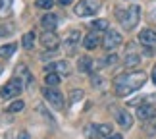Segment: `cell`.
<instances>
[{
	"label": "cell",
	"mask_w": 156,
	"mask_h": 139,
	"mask_svg": "<svg viewBox=\"0 0 156 139\" xmlns=\"http://www.w3.org/2000/svg\"><path fill=\"white\" fill-rule=\"evenodd\" d=\"M0 74H2V66H0Z\"/></svg>",
	"instance_id": "d6a6232c"
},
{
	"label": "cell",
	"mask_w": 156,
	"mask_h": 139,
	"mask_svg": "<svg viewBox=\"0 0 156 139\" xmlns=\"http://www.w3.org/2000/svg\"><path fill=\"white\" fill-rule=\"evenodd\" d=\"M79 39H81V33L79 31H71L68 37H66V48H75V45L79 43Z\"/></svg>",
	"instance_id": "9a60e30c"
},
{
	"label": "cell",
	"mask_w": 156,
	"mask_h": 139,
	"mask_svg": "<svg viewBox=\"0 0 156 139\" xmlns=\"http://www.w3.org/2000/svg\"><path fill=\"white\" fill-rule=\"evenodd\" d=\"M23 87H25V83H23L20 77H14V79H10V83H6V85L0 89V97H4V99H12V97L20 95Z\"/></svg>",
	"instance_id": "277c9868"
},
{
	"label": "cell",
	"mask_w": 156,
	"mask_h": 139,
	"mask_svg": "<svg viewBox=\"0 0 156 139\" xmlns=\"http://www.w3.org/2000/svg\"><path fill=\"white\" fill-rule=\"evenodd\" d=\"M139 41L145 46H156V31H152V29H143L139 33Z\"/></svg>",
	"instance_id": "30bf717a"
},
{
	"label": "cell",
	"mask_w": 156,
	"mask_h": 139,
	"mask_svg": "<svg viewBox=\"0 0 156 139\" xmlns=\"http://www.w3.org/2000/svg\"><path fill=\"white\" fill-rule=\"evenodd\" d=\"M145 83H147L145 71H129V74L118 75L116 81H114V87H116V93L119 97H125V95L135 93L137 89H141Z\"/></svg>",
	"instance_id": "6da1fadb"
},
{
	"label": "cell",
	"mask_w": 156,
	"mask_h": 139,
	"mask_svg": "<svg viewBox=\"0 0 156 139\" xmlns=\"http://www.w3.org/2000/svg\"><path fill=\"white\" fill-rule=\"evenodd\" d=\"M43 95H44V99L48 101L54 108H62V106H64V97H62V93H60L58 89H54V87H44V89H43Z\"/></svg>",
	"instance_id": "5b68a950"
},
{
	"label": "cell",
	"mask_w": 156,
	"mask_h": 139,
	"mask_svg": "<svg viewBox=\"0 0 156 139\" xmlns=\"http://www.w3.org/2000/svg\"><path fill=\"white\" fill-rule=\"evenodd\" d=\"M12 12V0H0V17L10 16Z\"/></svg>",
	"instance_id": "ac0fdd59"
},
{
	"label": "cell",
	"mask_w": 156,
	"mask_h": 139,
	"mask_svg": "<svg viewBox=\"0 0 156 139\" xmlns=\"http://www.w3.org/2000/svg\"><path fill=\"white\" fill-rule=\"evenodd\" d=\"M139 17H141V8L139 6H129V8L118 12V20L122 21L123 29H127V31H131V29L139 23Z\"/></svg>",
	"instance_id": "7a4b0ae2"
},
{
	"label": "cell",
	"mask_w": 156,
	"mask_h": 139,
	"mask_svg": "<svg viewBox=\"0 0 156 139\" xmlns=\"http://www.w3.org/2000/svg\"><path fill=\"white\" fill-rule=\"evenodd\" d=\"M152 79H154V83H156V66H154V70H152Z\"/></svg>",
	"instance_id": "4dcf8cb0"
},
{
	"label": "cell",
	"mask_w": 156,
	"mask_h": 139,
	"mask_svg": "<svg viewBox=\"0 0 156 139\" xmlns=\"http://www.w3.org/2000/svg\"><path fill=\"white\" fill-rule=\"evenodd\" d=\"M116 62H118V54H108V56L104 60H100L97 66H114Z\"/></svg>",
	"instance_id": "cb8c5ba5"
},
{
	"label": "cell",
	"mask_w": 156,
	"mask_h": 139,
	"mask_svg": "<svg viewBox=\"0 0 156 139\" xmlns=\"http://www.w3.org/2000/svg\"><path fill=\"white\" fill-rule=\"evenodd\" d=\"M104 139H123V137L119 135V134H110V135H108V137H104Z\"/></svg>",
	"instance_id": "83f0119b"
},
{
	"label": "cell",
	"mask_w": 156,
	"mask_h": 139,
	"mask_svg": "<svg viewBox=\"0 0 156 139\" xmlns=\"http://www.w3.org/2000/svg\"><path fill=\"white\" fill-rule=\"evenodd\" d=\"M137 118H141L143 122H148V120H154L156 118V108L151 104H141L137 108Z\"/></svg>",
	"instance_id": "52a82bcc"
},
{
	"label": "cell",
	"mask_w": 156,
	"mask_h": 139,
	"mask_svg": "<svg viewBox=\"0 0 156 139\" xmlns=\"http://www.w3.org/2000/svg\"><path fill=\"white\" fill-rule=\"evenodd\" d=\"M41 25H43L46 31H54V29L58 27V16L56 14H46V16H43Z\"/></svg>",
	"instance_id": "8fae6325"
},
{
	"label": "cell",
	"mask_w": 156,
	"mask_h": 139,
	"mask_svg": "<svg viewBox=\"0 0 156 139\" xmlns=\"http://www.w3.org/2000/svg\"><path fill=\"white\" fill-rule=\"evenodd\" d=\"M116 122L122 126L123 130H129L133 126V116L127 110H116Z\"/></svg>",
	"instance_id": "ba28073f"
},
{
	"label": "cell",
	"mask_w": 156,
	"mask_h": 139,
	"mask_svg": "<svg viewBox=\"0 0 156 139\" xmlns=\"http://www.w3.org/2000/svg\"><path fill=\"white\" fill-rule=\"evenodd\" d=\"M123 62H125V66H127V68H133V66H137V64L141 62V58H139V54H137V52H129V50H127Z\"/></svg>",
	"instance_id": "2e32d148"
},
{
	"label": "cell",
	"mask_w": 156,
	"mask_h": 139,
	"mask_svg": "<svg viewBox=\"0 0 156 139\" xmlns=\"http://www.w3.org/2000/svg\"><path fill=\"white\" fill-rule=\"evenodd\" d=\"M100 43V37L97 31H91L89 35H85V39H83V46L87 48V50H93V48H97Z\"/></svg>",
	"instance_id": "7c38bea8"
},
{
	"label": "cell",
	"mask_w": 156,
	"mask_h": 139,
	"mask_svg": "<svg viewBox=\"0 0 156 139\" xmlns=\"http://www.w3.org/2000/svg\"><path fill=\"white\" fill-rule=\"evenodd\" d=\"M77 68H79V71H83V74H89V71H93V60L89 58V56L79 58V62H77Z\"/></svg>",
	"instance_id": "5bb4252c"
},
{
	"label": "cell",
	"mask_w": 156,
	"mask_h": 139,
	"mask_svg": "<svg viewBox=\"0 0 156 139\" xmlns=\"http://www.w3.org/2000/svg\"><path fill=\"white\" fill-rule=\"evenodd\" d=\"M98 8H100L98 0H81V2H77V6H75V14L79 17L94 16L98 12Z\"/></svg>",
	"instance_id": "3957f363"
},
{
	"label": "cell",
	"mask_w": 156,
	"mask_h": 139,
	"mask_svg": "<svg viewBox=\"0 0 156 139\" xmlns=\"http://www.w3.org/2000/svg\"><path fill=\"white\" fill-rule=\"evenodd\" d=\"M52 4H54V0H37L35 2V6L41 10H48V8H52Z\"/></svg>",
	"instance_id": "484cf974"
},
{
	"label": "cell",
	"mask_w": 156,
	"mask_h": 139,
	"mask_svg": "<svg viewBox=\"0 0 156 139\" xmlns=\"http://www.w3.org/2000/svg\"><path fill=\"white\" fill-rule=\"evenodd\" d=\"M81 97H83V91H73L71 93V102H77Z\"/></svg>",
	"instance_id": "4316f807"
},
{
	"label": "cell",
	"mask_w": 156,
	"mask_h": 139,
	"mask_svg": "<svg viewBox=\"0 0 156 139\" xmlns=\"http://www.w3.org/2000/svg\"><path fill=\"white\" fill-rule=\"evenodd\" d=\"M91 27H93V31H106V29H108V21L106 20H97V21L91 23Z\"/></svg>",
	"instance_id": "603a6c76"
},
{
	"label": "cell",
	"mask_w": 156,
	"mask_h": 139,
	"mask_svg": "<svg viewBox=\"0 0 156 139\" xmlns=\"http://www.w3.org/2000/svg\"><path fill=\"white\" fill-rule=\"evenodd\" d=\"M44 81H46V85H48V87H56L58 83H60V75L54 74V71H48L46 77H44Z\"/></svg>",
	"instance_id": "d6986e66"
},
{
	"label": "cell",
	"mask_w": 156,
	"mask_h": 139,
	"mask_svg": "<svg viewBox=\"0 0 156 139\" xmlns=\"http://www.w3.org/2000/svg\"><path fill=\"white\" fill-rule=\"evenodd\" d=\"M23 108H25V102H23V101H14L8 108H6V112H10V114L12 112H21Z\"/></svg>",
	"instance_id": "7402d4cb"
},
{
	"label": "cell",
	"mask_w": 156,
	"mask_h": 139,
	"mask_svg": "<svg viewBox=\"0 0 156 139\" xmlns=\"http://www.w3.org/2000/svg\"><path fill=\"white\" fill-rule=\"evenodd\" d=\"M58 2L62 4V6H68V4H71V0H58Z\"/></svg>",
	"instance_id": "f546056e"
},
{
	"label": "cell",
	"mask_w": 156,
	"mask_h": 139,
	"mask_svg": "<svg viewBox=\"0 0 156 139\" xmlns=\"http://www.w3.org/2000/svg\"><path fill=\"white\" fill-rule=\"evenodd\" d=\"M110 134H112V128L108 124H98L97 126V135L98 137H108Z\"/></svg>",
	"instance_id": "44dd1931"
},
{
	"label": "cell",
	"mask_w": 156,
	"mask_h": 139,
	"mask_svg": "<svg viewBox=\"0 0 156 139\" xmlns=\"http://www.w3.org/2000/svg\"><path fill=\"white\" fill-rule=\"evenodd\" d=\"M17 139H29V134H27V131H21V134L17 135Z\"/></svg>",
	"instance_id": "f1b7e54d"
},
{
	"label": "cell",
	"mask_w": 156,
	"mask_h": 139,
	"mask_svg": "<svg viewBox=\"0 0 156 139\" xmlns=\"http://www.w3.org/2000/svg\"><path fill=\"white\" fill-rule=\"evenodd\" d=\"M21 45H23V48H33V45H35V33H25L23 35V39H21Z\"/></svg>",
	"instance_id": "ffe728a7"
},
{
	"label": "cell",
	"mask_w": 156,
	"mask_h": 139,
	"mask_svg": "<svg viewBox=\"0 0 156 139\" xmlns=\"http://www.w3.org/2000/svg\"><path fill=\"white\" fill-rule=\"evenodd\" d=\"M48 71H54V74H60V75H68L69 74V64L66 60H60V62H54L52 66L46 68Z\"/></svg>",
	"instance_id": "4fadbf2b"
},
{
	"label": "cell",
	"mask_w": 156,
	"mask_h": 139,
	"mask_svg": "<svg viewBox=\"0 0 156 139\" xmlns=\"http://www.w3.org/2000/svg\"><path fill=\"white\" fill-rule=\"evenodd\" d=\"M16 45L14 43H10V45H4V46H0V58H10L12 54L16 52Z\"/></svg>",
	"instance_id": "e0dca14e"
},
{
	"label": "cell",
	"mask_w": 156,
	"mask_h": 139,
	"mask_svg": "<svg viewBox=\"0 0 156 139\" xmlns=\"http://www.w3.org/2000/svg\"><path fill=\"white\" fill-rule=\"evenodd\" d=\"M119 45H122V35H119V31L108 29V31H106V37L102 41V46L106 48V50H112V48H116Z\"/></svg>",
	"instance_id": "8992f818"
},
{
	"label": "cell",
	"mask_w": 156,
	"mask_h": 139,
	"mask_svg": "<svg viewBox=\"0 0 156 139\" xmlns=\"http://www.w3.org/2000/svg\"><path fill=\"white\" fill-rule=\"evenodd\" d=\"M17 71H20V74H21L23 77H25V79H23V81H25V85H29V83H31V81H33V75H31V74H29V70H27V66H20V68H17Z\"/></svg>",
	"instance_id": "d4e9b609"
},
{
	"label": "cell",
	"mask_w": 156,
	"mask_h": 139,
	"mask_svg": "<svg viewBox=\"0 0 156 139\" xmlns=\"http://www.w3.org/2000/svg\"><path fill=\"white\" fill-rule=\"evenodd\" d=\"M41 45H43L44 48H56L58 45H60V39L56 37V33H52V31H46V33H43V37H41Z\"/></svg>",
	"instance_id": "9c48e42d"
},
{
	"label": "cell",
	"mask_w": 156,
	"mask_h": 139,
	"mask_svg": "<svg viewBox=\"0 0 156 139\" xmlns=\"http://www.w3.org/2000/svg\"><path fill=\"white\" fill-rule=\"evenodd\" d=\"M151 17H152V20H156V10H154L152 14H151Z\"/></svg>",
	"instance_id": "1f68e13d"
}]
</instances>
